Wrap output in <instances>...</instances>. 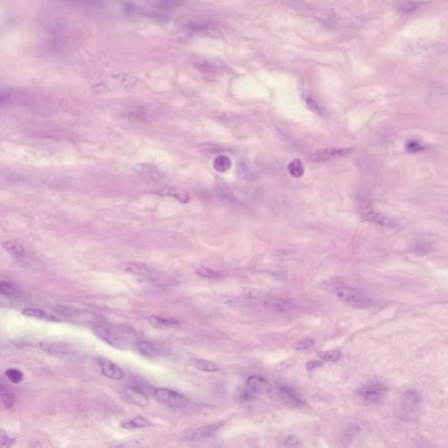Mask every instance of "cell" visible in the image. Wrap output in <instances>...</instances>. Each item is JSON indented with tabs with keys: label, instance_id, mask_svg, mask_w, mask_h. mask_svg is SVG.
<instances>
[{
	"label": "cell",
	"instance_id": "obj_28",
	"mask_svg": "<svg viewBox=\"0 0 448 448\" xmlns=\"http://www.w3.org/2000/svg\"><path fill=\"white\" fill-rule=\"evenodd\" d=\"M213 166L214 168L217 172L219 173H225L227 172L230 166H231V160H229V158L227 157V156H224V155H219L217 156L215 160H214V163H213Z\"/></svg>",
	"mask_w": 448,
	"mask_h": 448
},
{
	"label": "cell",
	"instance_id": "obj_43",
	"mask_svg": "<svg viewBox=\"0 0 448 448\" xmlns=\"http://www.w3.org/2000/svg\"><path fill=\"white\" fill-rule=\"evenodd\" d=\"M322 365V361L312 360V361H309V362H307V364H306V368H307V370H314L315 369H316V368H318V367H320V366Z\"/></svg>",
	"mask_w": 448,
	"mask_h": 448
},
{
	"label": "cell",
	"instance_id": "obj_27",
	"mask_svg": "<svg viewBox=\"0 0 448 448\" xmlns=\"http://www.w3.org/2000/svg\"><path fill=\"white\" fill-rule=\"evenodd\" d=\"M134 171L136 173L144 175V176H158L160 174V171L157 167L151 164H146V163H142L138 164L133 167Z\"/></svg>",
	"mask_w": 448,
	"mask_h": 448
},
{
	"label": "cell",
	"instance_id": "obj_42",
	"mask_svg": "<svg viewBox=\"0 0 448 448\" xmlns=\"http://www.w3.org/2000/svg\"><path fill=\"white\" fill-rule=\"evenodd\" d=\"M285 443L288 447H297L300 445V440L294 434H290L287 437Z\"/></svg>",
	"mask_w": 448,
	"mask_h": 448
},
{
	"label": "cell",
	"instance_id": "obj_7",
	"mask_svg": "<svg viewBox=\"0 0 448 448\" xmlns=\"http://www.w3.org/2000/svg\"><path fill=\"white\" fill-rule=\"evenodd\" d=\"M386 388L378 382H373L363 386L358 390V394L362 399L370 403H378L384 397Z\"/></svg>",
	"mask_w": 448,
	"mask_h": 448
},
{
	"label": "cell",
	"instance_id": "obj_12",
	"mask_svg": "<svg viewBox=\"0 0 448 448\" xmlns=\"http://www.w3.org/2000/svg\"><path fill=\"white\" fill-rule=\"evenodd\" d=\"M277 393L279 395V397L288 405H293V406H301L304 405L302 399L299 397L294 389L290 386L278 384Z\"/></svg>",
	"mask_w": 448,
	"mask_h": 448
},
{
	"label": "cell",
	"instance_id": "obj_13",
	"mask_svg": "<svg viewBox=\"0 0 448 448\" xmlns=\"http://www.w3.org/2000/svg\"><path fill=\"white\" fill-rule=\"evenodd\" d=\"M364 218L370 223H373V224L382 226V227H385V228H397V226L399 225L397 220H395L388 216H385L384 214L377 212V211H369V212L365 213Z\"/></svg>",
	"mask_w": 448,
	"mask_h": 448
},
{
	"label": "cell",
	"instance_id": "obj_10",
	"mask_svg": "<svg viewBox=\"0 0 448 448\" xmlns=\"http://www.w3.org/2000/svg\"><path fill=\"white\" fill-rule=\"evenodd\" d=\"M98 366L102 375L111 380H121L124 378V371L114 362L104 358H99Z\"/></svg>",
	"mask_w": 448,
	"mask_h": 448
},
{
	"label": "cell",
	"instance_id": "obj_30",
	"mask_svg": "<svg viewBox=\"0 0 448 448\" xmlns=\"http://www.w3.org/2000/svg\"><path fill=\"white\" fill-rule=\"evenodd\" d=\"M74 4L84 7L102 8L109 5L110 0H68Z\"/></svg>",
	"mask_w": 448,
	"mask_h": 448
},
{
	"label": "cell",
	"instance_id": "obj_24",
	"mask_svg": "<svg viewBox=\"0 0 448 448\" xmlns=\"http://www.w3.org/2000/svg\"><path fill=\"white\" fill-rule=\"evenodd\" d=\"M1 402L6 410L12 409L15 405V396L7 390V387L4 385V382H1Z\"/></svg>",
	"mask_w": 448,
	"mask_h": 448
},
{
	"label": "cell",
	"instance_id": "obj_38",
	"mask_svg": "<svg viewBox=\"0 0 448 448\" xmlns=\"http://www.w3.org/2000/svg\"><path fill=\"white\" fill-rule=\"evenodd\" d=\"M314 344H315V340L310 338L304 339L295 344L294 349L299 351H303V350L310 349L311 347L314 346Z\"/></svg>",
	"mask_w": 448,
	"mask_h": 448
},
{
	"label": "cell",
	"instance_id": "obj_4",
	"mask_svg": "<svg viewBox=\"0 0 448 448\" xmlns=\"http://www.w3.org/2000/svg\"><path fill=\"white\" fill-rule=\"evenodd\" d=\"M155 397L162 405L173 409H182L189 405L188 397L168 388H156L154 390Z\"/></svg>",
	"mask_w": 448,
	"mask_h": 448
},
{
	"label": "cell",
	"instance_id": "obj_33",
	"mask_svg": "<svg viewBox=\"0 0 448 448\" xmlns=\"http://www.w3.org/2000/svg\"><path fill=\"white\" fill-rule=\"evenodd\" d=\"M396 10L402 14H408L414 12L417 8V4L412 0H405L396 5Z\"/></svg>",
	"mask_w": 448,
	"mask_h": 448
},
{
	"label": "cell",
	"instance_id": "obj_6",
	"mask_svg": "<svg viewBox=\"0 0 448 448\" xmlns=\"http://www.w3.org/2000/svg\"><path fill=\"white\" fill-rule=\"evenodd\" d=\"M38 347L39 350L54 355H67L75 352L72 344L61 341H42L38 343Z\"/></svg>",
	"mask_w": 448,
	"mask_h": 448
},
{
	"label": "cell",
	"instance_id": "obj_1",
	"mask_svg": "<svg viewBox=\"0 0 448 448\" xmlns=\"http://www.w3.org/2000/svg\"><path fill=\"white\" fill-rule=\"evenodd\" d=\"M320 288L332 293L334 292L339 299L354 307L365 308L370 307L372 304L371 299L364 292L358 290L355 287L348 286L341 280L334 278L323 280L320 284Z\"/></svg>",
	"mask_w": 448,
	"mask_h": 448
},
{
	"label": "cell",
	"instance_id": "obj_39",
	"mask_svg": "<svg viewBox=\"0 0 448 448\" xmlns=\"http://www.w3.org/2000/svg\"><path fill=\"white\" fill-rule=\"evenodd\" d=\"M117 448H143L144 444L139 440H129V441H123L122 443L116 446Z\"/></svg>",
	"mask_w": 448,
	"mask_h": 448
},
{
	"label": "cell",
	"instance_id": "obj_21",
	"mask_svg": "<svg viewBox=\"0 0 448 448\" xmlns=\"http://www.w3.org/2000/svg\"><path fill=\"white\" fill-rule=\"evenodd\" d=\"M151 422L146 417L138 416L130 419L123 421L121 423V427L126 430H137V429H144L149 427Z\"/></svg>",
	"mask_w": 448,
	"mask_h": 448
},
{
	"label": "cell",
	"instance_id": "obj_36",
	"mask_svg": "<svg viewBox=\"0 0 448 448\" xmlns=\"http://www.w3.org/2000/svg\"><path fill=\"white\" fill-rule=\"evenodd\" d=\"M196 273L205 279H217L220 277V273L218 271H215L210 268L204 267V266L198 268L196 270Z\"/></svg>",
	"mask_w": 448,
	"mask_h": 448
},
{
	"label": "cell",
	"instance_id": "obj_11",
	"mask_svg": "<svg viewBox=\"0 0 448 448\" xmlns=\"http://www.w3.org/2000/svg\"><path fill=\"white\" fill-rule=\"evenodd\" d=\"M262 304L264 307H267L268 309L279 313H287L293 307V304L291 300L272 296H267L265 299L262 300Z\"/></svg>",
	"mask_w": 448,
	"mask_h": 448
},
{
	"label": "cell",
	"instance_id": "obj_19",
	"mask_svg": "<svg viewBox=\"0 0 448 448\" xmlns=\"http://www.w3.org/2000/svg\"><path fill=\"white\" fill-rule=\"evenodd\" d=\"M2 247L4 248V251L12 256V257L17 259H23L27 256L25 248L15 242L4 241L2 243Z\"/></svg>",
	"mask_w": 448,
	"mask_h": 448
},
{
	"label": "cell",
	"instance_id": "obj_17",
	"mask_svg": "<svg viewBox=\"0 0 448 448\" xmlns=\"http://www.w3.org/2000/svg\"><path fill=\"white\" fill-rule=\"evenodd\" d=\"M136 350L139 354L147 358H156L160 354V350L152 342L142 341L136 343Z\"/></svg>",
	"mask_w": 448,
	"mask_h": 448
},
{
	"label": "cell",
	"instance_id": "obj_23",
	"mask_svg": "<svg viewBox=\"0 0 448 448\" xmlns=\"http://www.w3.org/2000/svg\"><path fill=\"white\" fill-rule=\"evenodd\" d=\"M0 292L3 296L9 298V299H18L20 296L19 289L13 284L7 282V281L0 282Z\"/></svg>",
	"mask_w": 448,
	"mask_h": 448
},
{
	"label": "cell",
	"instance_id": "obj_16",
	"mask_svg": "<svg viewBox=\"0 0 448 448\" xmlns=\"http://www.w3.org/2000/svg\"><path fill=\"white\" fill-rule=\"evenodd\" d=\"M223 425H224L223 422L222 423L219 422V423H215V424H211V425H206V426L201 427V428L198 429L194 433L191 434V436L189 437V440H191V441H199V440L212 437L213 435H215L217 433V431L223 426Z\"/></svg>",
	"mask_w": 448,
	"mask_h": 448
},
{
	"label": "cell",
	"instance_id": "obj_22",
	"mask_svg": "<svg viewBox=\"0 0 448 448\" xmlns=\"http://www.w3.org/2000/svg\"><path fill=\"white\" fill-rule=\"evenodd\" d=\"M193 366L200 371L209 372V373L218 372L221 370L220 366L216 362H211L209 360H205V359H199V358L193 360Z\"/></svg>",
	"mask_w": 448,
	"mask_h": 448
},
{
	"label": "cell",
	"instance_id": "obj_3",
	"mask_svg": "<svg viewBox=\"0 0 448 448\" xmlns=\"http://www.w3.org/2000/svg\"><path fill=\"white\" fill-rule=\"evenodd\" d=\"M422 400L416 390L405 391L399 401L397 416L404 421H416L420 417Z\"/></svg>",
	"mask_w": 448,
	"mask_h": 448
},
{
	"label": "cell",
	"instance_id": "obj_5",
	"mask_svg": "<svg viewBox=\"0 0 448 448\" xmlns=\"http://www.w3.org/2000/svg\"><path fill=\"white\" fill-rule=\"evenodd\" d=\"M352 148H324L308 155L307 160V161L313 163L329 161L332 160L346 156L352 152Z\"/></svg>",
	"mask_w": 448,
	"mask_h": 448
},
{
	"label": "cell",
	"instance_id": "obj_9",
	"mask_svg": "<svg viewBox=\"0 0 448 448\" xmlns=\"http://www.w3.org/2000/svg\"><path fill=\"white\" fill-rule=\"evenodd\" d=\"M247 388L251 392L256 394H270L273 391V386L265 378L258 376H252L248 378Z\"/></svg>",
	"mask_w": 448,
	"mask_h": 448
},
{
	"label": "cell",
	"instance_id": "obj_25",
	"mask_svg": "<svg viewBox=\"0 0 448 448\" xmlns=\"http://www.w3.org/2000/svg\"><path fill=\"white\" fill-rule=\"evenodd\" d=\"M241 295L244 297V299H250V300H261V301L268 296L263 291H260L256 288H252V287H244L241 290Z\"/></svg>",
	"mask_w": 448,
	"mask_h": 448
},
{
	"label": "cell",
	"instance_id": "obj_31",
	"mask_svg": "<svg viewBox=\"0 0 448 448\" xmlns=\"http://www.w3.org/2000/svg\"><path fill=\"white\" fill-rule=\"evenodd\" d=\"M288 171L293 177L299 178L302 176L305 172L302 162L299 159H295L288 165Z\"/></svg>",
	"mask_w": 448,
	"mask_h": 448
},
{
	"label": "cell",
	"instance_id": "obj_8",
	"mask_svg": "<svg viewBox=\"0 0 448 448\" xmlns=\"http://www.w3.org/2000/svg\"><path fill=\"white\" fill-rule=\"evenodd\" d=\"M122 393L127 401L130 402L134 405L145 407L149 404L147 394L144 390L138 389L131 384L126 386L123 389Z\"/></svg>",
	"mask_w": 448,
	"mask_h": 448
},
{
	"label": "cell",
	"instance_id": "obj_18",
	"mask_svg": "<svg viewBox=\"0 0 448 448\" xmlns=\"http://www.w3.org/2000/svg\"><path fill=\"white\" fill-rule=\"evenodd\" d=\"M147 320L149 323L150 326L155 329H164L167 327L178 325L177 320L171 318H165V317H160L157 315H150L147 317Z\"/></svg>",
	"mask_w": 448,
	"mask_h": 448
},
{
	"label": "cell",
	"instance_id": "obj_34",
	"mask_svg": "<svg viewBox=\"0 0 448 448\" xmlns=\"http://www.w3.org/2000/svg\"><path fill=\"white\" fill-rule=\"evenodd\" d=\"M318 356L323 362H334L340 360L342 353L339 350H330L325 352H320Z\"/></svg>",
	"mask_w": 448,
	"mask_h": 448
},
{
	"label": "cell",
	"instance_id": "obj_26",
	"mask_svg": "<svg viewBox=\"0 0 448 448\" xmlns=\"http://www.w3.org/2000/svg\"><path fill=\"white\" fill-rule=\"evenodd\" d=\"M22 315L26 317L44 320H56L52 315H47V313H45L43 310L38 309V308H25L22 311Z\"/></svg>",
	"mask_w": 448,
	"mask_h": 448
},
{
	"label": "cell",
	"instance_id": "obj_29",
	"mask_svg": "<svg viewBox=\"0 0 448 448\" xmlns=\"http://www.w3.org/2000/svg\"><path fill=\"white\" fill-rule=\"evenodd\" d=\"M198 150L201 153H204V154H219V153H223V152H227L228 147L221 146V145H218V144L202 143V144L198 146Z\"/></svg>",
	"mask_w": 448,
	"mask_h": 448
},
{
	"label": "cell",
	"instance_id": "obj_32",
	"mask_svg": "<svg viewBox=\"0 0 448 448\" xmlns=\"http://www.w3.org/2000/svg\"><path fill=\"white\" fill-rule=\"evenodd\" d=\"M154 7L173 9L180 4V0H146Z\"/></svg>",
	"mask_w": 448,
	"mask_h": 448
},
{
	"label": "cell",
	"instance_id": "obj_41",
	"mask_svg": "<svg viewBox=\"0 0 448 448\" xmlns=\"http://www.w3.org/2000/svg\"><path fill=\"white\" fill-rule=\"evenodd\" d=\"M406 148L409 152H413V153L414 152L415 153V152H419V151L425 149V146L420 144L419 142L416 141V140H411V141L407 143Z\"/></svg>",
	"mask_w": 448,
	"mask_h": 448
},
{
	"label": "cell",
	"instance_id": "obj_2",
	"mask_svg": "<svg viewBox=\"0 0 448 448\" xmlns=\"http://www.w3.org/2000/svg\"><path fill=\"white\" fill-rule=\"evenodd\" d=\"M93 330L97 337L118 350H124L126 348L125 340L135 335V330L128 328L127 326H118V328H115L103 324H96L93 326Z\"/></svg>",
	"mask_w": 448,
	"mask_h": 448
},
{
	"label": "cell",
	"instance_id": "obj_40",
	"mask_svg": "<svg viewBox=\"0 0 448 448\" xmlns=\"http://www.w3.org/2000/svg\"><path fill=\"white\" fill-rule=\"evenodd\" d=\"M16 439L9 435L8 433H3L1 435V447L3 448H10L12 445L15 444Z\"/></svg>",
	"mask_w": 448,
	"mask_h": 448
},
{
	"label": "cell",
	"instance_id": "obj_15",
	"mask_svg": "<svg viewBox=\"0 0 448 448\" xmlns=\"http://www.w3.org/2000/svg\"><path fill=\"white\" fill-rule=\"evenodd\" d=\"M413 50L417 52L418 54H423V55H437L441 54L444 50L443 46L441 44L436 43V42H429V41H419L414 43L413 47Z\"/></svg>",
	"mask_w": 448,
	"mask_h": 448
},
{
	"label": "cell",
	"instance_id": "obj_14",
	"mask_svg": "<svg viewBox=\"0 0 448 448\" xmlns=\"http://www.w3.org/2000/svg\"><path fill=\"white\" fill-rule=\"evenodd\" d=\"M122 268L124 271L129 272L130 274H134V275L151 277L155 274L154 273L155 270L154 268L151 267L150 265H147L146 263L130 262V263H124Z\"/></svg>",
	"mask_w": 448,
	"mask_h": 448
},
{
	"label": "cell",
	"instance_id": "obj_37",
	"mask_svg": "<svg viewBox=\"0 0 448 448\" xmlns=\"http://www.w3.org/2000/svg\"><path fill=\"white\" fill-rule=\"evenodd\" d=\"M305 102L307 104V108L315 112L316 114L322 115V109L319 105L318 102L315 101V99L309 96H305Z\"/></svg>",
	"mask_w": 448,
	"mask_h": 448
},
{
	"label": "cell",
	"instance_id": "obj_20",
	"mask_svg": "<svg viewBox=\"0 0 448 448\" xmlns=\"http://www.w3.org/2000/svg\"><path fill=\"white\" fill-rule=\"evenodd\" d=\"M158 194L163 195V196H171L175 198L176 200L181 201L182 203H187L190 200L189 193H187L182 189H176V188H168L166 187L165 189H161L158 191Z\"/></svg>",
	"mask_w": 448,
	"mask_h": 448
},
{
	"label": "cell",
	"instance_id": "obj_35",
	"mask_svg": "<svg viewBox=\"0 0 448 448\" xmlns=\"http://www.w3.org/2000/svg\"><path fill=\"white\" fill-rule=\"evenodd\" d=\"M4 375H5V377H6L8 380L12 382V384H20V383L23 381V372L21 370L15 369V368H11V369H8V370H5Z\"/></svg>",
	"mask_w": 448,
	"mask_h": 448
}]
</instances>
